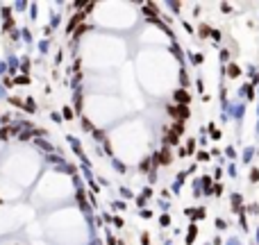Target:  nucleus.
Listing matches in <instances>:
<instances>
[{
    "label": "nucleus",
    "instance_id": "obj_2",
    "mask_svg": "<svg viewBox=\"0 0 259 245\" xmlns=\"http://www.w3.org/2000/svg\"><path fill=\"white\" fill-rule=\"evenodd\" d=\"M177 100H189V95H186L184 91H180V93H177Z\"/></svg>",
    "mask_w": 259,
    "mask_h": 245
},
{
    "label": "nucleus",
    "instance_id": "obj_1",
    "mask_svg": "<svg viewBox=\"0 0 259 245\" xmlns=\"http://www.w3.org/2000/svg\"><path fill=\"white\" fill-rule=\"evenodd\" d=\"M170 116H177V118H184V116H189V109L186 107H168Z\"/></svg>",
    "mask_w": 259,
    "mask_h": 245
}]
</instances>
